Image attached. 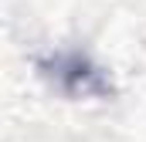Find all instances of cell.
Returning <instances> with one entry per match:
<instances>
[{"instance_id":"obj_1","label":"cell","mask_w":146,"mask_h":142,"mask_svg":"<svg viewBox=\"0 0 146 142\" xmlns=\"http://www.w3.org/2000/svg\"><path fill=\"white\" fill-rule=\"evenodd\" d=\"M58 78L65 81V88L68 91H82V95H102L106 91V81H102V74L95 68H88L82 58H65V61H58Z\"/></svg>"}]
</instances>
